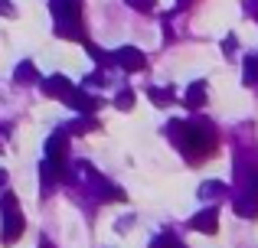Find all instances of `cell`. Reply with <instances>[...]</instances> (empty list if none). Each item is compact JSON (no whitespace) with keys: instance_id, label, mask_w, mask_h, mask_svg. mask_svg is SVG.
<instances>
[{"instance_id":"15","label":"cell","mask_w":258,"mask_h":248,"mask_svg":"<svg viewBox=\"0 0 258 248\" xmlns=\"http://www.w3.org/2000/svg\"><path fill=\"white\" fill-rule=\"evenodd\" d=\"M95 127H98V121H95L92 115H85V118H79V121L72 124V131H76V134H88V131H95Z\"/></svg>"},{"instance_id":"5","label":"cell","mask_w":258,"mask_h":248,"mask_svg":"<svg viewBox=\"0 0 258 248\" xmlns=\"http://www.w3.org/2000/svg\"><path fill=\"white\" fill-rule=\"evenodd\" d=\"M39 89H43L46 98H62V102H66V98L72 95V89H76V85H72L66 75H49V78H43V82H39Z\"/></svg>"},{"instance_id":"7","label":"cell","mask_w":258,"mask_h":248,"mask_svg":"<svg viewBox=\"0 0 258 248\" xmlns=\"http://www.w3.org/2000/svg\"><path fill=\"white\" fill-rule=\"evenodd\" d=\"M189 229H196V232H206V235H216L219 232V212L209 206V209H200L193 219H189Z\"/></svg>"},{"instance_id":"10","label":"cell","mask_w":258,"mask_h":248,"mask_svg":"<svg viewBox=\"0 0 258 248\" xmlns=\"http://www.w3.org/2000/svg\"><path fill=\"white\" fill-rule=\"evenodd\" d=\"M183 105H186V108H203V105H206V82H193L186 89V95H183Z\"/></svg>"},{"instance_id":"21","label":"cell","mask_w":258,"mask_h":248,"mask_svg":"<svg viewBox=\"0 0 258 248\" xmlns=\"http://www.w3.org/2000/svg\"><path fill=\"white\" fill-rule=\"evenodd\" d=\"M235 46H239V43H235V36H226V39H222V52H226V56H232Z\"/></svg>"},{"instance_id":"17","label":"cell","mask_w":258,"mask_h":248,"mask_svg":"<svg viewBox=\"0 0 258 248\" xmlns=\"http://www.w3.org/2000/svg\"><path fill=\"white\" fill-rule=\"evenodd\" d=\"M85 49H88V56H92V59H95V62H98V65L111 62V56H108V52H101L98 46H95V43H88V39H85Z\"/></svg>"},{"instance_id":"2","label":"cell","mask_w":258,"mask_h":248,"mask_svg":"<svg viewBox=\"0 0 258 248\" xmlns=\"http://www.w3.org/2000/svg\"><path fill=\"white\" fill-rule=\"evenodd\" d=\"M0 209H4V232H0V238H4V245H13L20 235H23V229H26L23 212L17 209V196H13V193H4Z\"/></svg>"},{"instance_id":"12","label":"cell","mask_w":258,"mask_h":248,"mask_svg":"<svg viewBox=\"0 0 258 248\" xmlns=\"http://www.w3.org/2000/svg\"><path fill=\"white\" fill-rule=\"evenodd\" d=\"M147 95H151V102L154 105H160V108H167V105H173V92L170 89H147Z\"/></svg>"},{"instance_id":"1","label":"cell","mask_w":258,"mask_h":248,"mask_svg":"<svg viewBox=\"0 0 258 248\" xmlns=\"http://www.w3.org/2000/svg\"><path fill=\"white\" fill-rule=\"evenodd\" d=\"M170 134H173L176 147H180L189 160H203V157H209V153L216 150V134H213V127H206V124H189V121L180 124V121H173Z\"/></svg>"},{"instance_id":"13","label":"cell","mask_w":258,"mask_h":248,"mask_svg":"<svg viewBox=\"0 0 258 248\" xmlns=\"http://www.w3.org/2000/svg\"><path fill=\"white\" fill-rule=\"evenodd\" d=\"M222 193H226V186H222L219 180H209V183L200 186V196L203 199H216V196H222Z\"/></svg>"},{"instance_id":"14","label":"cell","mask_w":258,"mask_h":248,"mask_svg":"<svg viewBox=\"0 0 258 248\" xmlns=\"http://www.w3.org/2000/svg\"><path fill=\"white\" fill-rule=\"evenodd\" d=\"M245 85H258V56H248L245 59V72H242Z\"/></svg>"},{"instance_id":"6","label":"cell","mask_w":258,"mask_h":248,"mask_svg":"<svg viewBox=\"0 0 258 248\" xmlns=\"http://www.w3.org/2000/svg\"><path fill=\"white\" fill-rule=\"evenodd\" d=\"M66 105L69 108H76L79 115H95V111L101 108V102L95 95H88V92H82V89H72V95L66 98Z\"/></svg>"},{"instance_id":"19","label":"cell","mask_w":258,"mask_h":248,"mask_svg":"<svg viewBox=\"0 0 258 248\" xmlns=\"http://www.w3.org/2000/svg\"><path fill=\"white\" fill-rule=\"evenodd\" d=\"M151 248H180V242H176L173 235H167V232H164V235H157V238L151 242Z\"/></svg>"},{"instance_id":"18","label":"cell","mask_w":258,"mask_h":248,"mask_svg":"<svg viewBox=\"0 0 258 248\" xmlns=\"http://www.w3.org/2000/svg\"><path fill=\"white\" fill-rule=\"evenodd\" d=\"M127 7L138 13H154V7H157V0H127Z\"/></svg>"},{"instance_id":"11","label":"cell","mask_w":258,"mask_h":248,"mask_svg":"<svg viewBox=\"0 0 258 248\" xmlns=\"http://www.w3.org/2000/svg\"><path fill=\"white\" fill-rule=\"evenodd\" d=\"M13 78H17V82L20 85H30V82H36V65H33V62H20L17 65V72H13Z\"/></svg>"},{"instance_id":"3","label":"cell","mask_w":258,"mask_h":248,"mask_svg":"<svg viewBox=\"0 0 258 248\" xmlns=\"http://www.w3.org/2000/svg\"><path fill=\"white\" fill-rule=\"evenodd\" d=\"M56 23H82V0H49Z\"/></svg>"},{"instance_id":"8","label":"cell","mask_w":258,"mask_h":248,"mask_svg":"<svg viewBox=\"0 0 258 248\" xmlns=\"http://www.w3.org/2000/svg\"><path fill=\"white\" fill-rule=\"evenodd\" d=\"M66 153H69V140H66V134H52V137L46 140V160L66 167Z\"/></svg>"},{"instance_id":"4","label":"cell","mask_w":258,"mask_h":248,"mask_svg":"<svg viewBox=\"0 0 258 248\" xmlns=\"http://www.w3.org/2000/svg\"><path fill=\"white\" fill-rule=\"evenodd\" d=\"M111 62H118L121 69H127V72H141L147 65V56L141 49H134V46H121V49L111 52Z\"/></svg>"},{"instance_id":"23","label":"cell","mask_w":258,"mask_h":248,"mask_svg":"<svg viewBox=\"0 0 258 248\" xmlns=\"http://www.w3.org/2000/svg\"><path fill=\"white\" fill-rule=\"evenodd\" d=\"M189 4V0H176V7H186Z\"/></svg>"},{"instance_id":"9","label":"cell","mask_w":258,"mask_h":248,"mask_svg":"<svg viewBox=\"0 0 258 248\" xmlns=\"http://www.w3.org/2000/svg\"><path fill=\"white\" fill-rule=\"evenodd\" d=\"M232 206H235V212H239L242 219H258V193L248 190L245 196H239Z\"/></svg>"},{"instance_id":"22","label":"cell","mask_w":258,"mask_h":248,"mask_svg":"<svg viewBox=\"0 0 258 248\" xmlns=\"http://www.w3.org/2000/svg\"><path fill=\"white\" fill-rule=\"evenodd\" d=\"M7 186V170H0V190Z\"/></svg>"},{"instance_id":"20","label":"cell","mask_w":258,"mask_h":248,"mask_svg":"<svg viewBox=\"0 0 258 248\" xmlns=\"http://www.w3.org/2000/svg\"><path fill=\"white\" fill-rule=\"evenodd\" d=\"M0 17H7V20H13L17 17V7L10 4V0H0Z\"/></svg>"},{"instance_id":"16","label":"cell","mask_w":258,"mask_h":248,"mask_svg":"<svg viewBox=\"0 0 258 248\" xmlns=\"http://www.w3.org/2000/svg\"><path fill=\"white\" fill-rule=\"evenodd\" d=\"M114 108H121V111H131L134 108V92L127 89V92H121L118 98H114Z\"/></svg>"}]
</instances>
